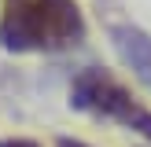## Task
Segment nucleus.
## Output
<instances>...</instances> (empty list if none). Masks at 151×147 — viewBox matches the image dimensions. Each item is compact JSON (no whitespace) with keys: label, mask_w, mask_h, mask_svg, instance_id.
Instances as JSON below:
<instances>
[{"label":"nucleus","mask_w":151,"mask_h":147,"mask_svg":"<svg viewBox=\"0 0 151 147\" xmlns=\"http://www.w3.org/2000/svg\"><path fill=\"white\" fill-rule=\"evenodd\" d=\"M70 103L78 110H85V114L118 121L122 129L137 132V136H144L151 143V110L114 77V74L100 70V66L81 70L78 77H74V85H70Z\"/></svg>","instance_id":"obj_2"},{"label":"nucleus","mask_w":151,"mask_h":147,"mask_svg":"<svg viewBox=\"0 0 151 147\" xmlns=\"http://www.w3.org/2000/svg\"><path fill=\"white\" fill-rule=\"evenodd\" d=\"M0 147H37L33 140H0Z\"/></svg>","instance_id":"obj_4"},{"label":"nucleus","mask_w":151,"mask_h":147,"mask_svg":"<svg viewBox=\"0 0 151 147\" xmlns=\"http://www.w3.org/2000/svg\"><path fill=\"white\" fill-rule=\"evenodd\" d=\"M111 41H114V51L122 55V63L151 88V33L133 26V22H114Z\"/></svg>","instance_id":"obj_3"},{"label":"nucleus","mask_w":151,"mask_h":147,"mask_svg":"<svg viewBox=\"0 0 151 147\" xmlns=\"http://www.w3.org/2000/svg\"><path fill=\"white\" fill-rule=\"evenodd\" d=\"M85 41L78 0H4L0 44L7 51H66Z\"/></svg>","instance_id":"obj_1"},{"label":"nucleus","mask_w":151,"mask_h":147,"mask_svg":"<svg viewBox=\"0 0 151 147\" xmlns=\"http://www.w3.org/2000/svg\"><path fill=\"white\" fill-rule=\"evenodd\" d=\"M55 147H88V143H81V140H70V136H59V140H55Z\"/></svg>","instance_id":"obj_5"}]
</instances>
